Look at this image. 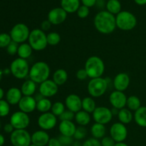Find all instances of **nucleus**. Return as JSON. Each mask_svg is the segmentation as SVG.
<instances>
[{
	"label": "nucleus",
	"instance_id": "nucleus-1",
	"mask_svg": "<svg viewBox=\"0 0 146 146\" xmlns=\"http://www.w3.org/2000/svg\"><path fill=\"white\" fill-rule=\"evenodd\" d=\"M94 24L96 29L101 34H112L116 29L115 17L106 10L101 11L94 17Z\"/></svg>",
	"mask_w": 146,
	"mask_h": 146
},
{
	"label": "nucleus",
	"instance_id": "nucleus-2",
	"mask_svg": "<svg viewBox=\"0 0 146 146\" xmlns=\"http://www.w3.org/2000/svg\"><path fill=\"white\" fill-rule=\"evenodd\" d=\"M51 73L49 66L44 61H37L30 67L29 77L36 84H41L48 79Z\"/></svg>",
	"mask_w": 146,
	"mask_h": 146
},
{
	"label": "nucleus",
	"instance_id": "nucleus-3",
	"mask_svg": "<svg viewBox=\"0 0 146 146\" xmlns=\"http://www.w3.org/2000/svg\"><path fill=\"white\" fill-rule=\"evenodd\" d=\"M88 78H96L102 77L105 71V64L104 61L97 56H90L86 60L84 66Z\"/></svg>",
	"mask_w": 146,
	"mask_h": 146
},
{
	"label": "nucleus",
	"instance_id": "nucleus-4",
	"mask_svg": "<svg viewBox=\"0 0 146 146\" xmlns=\"http://www.w3.org/2000/svg\"><path fill=\"white\" fill-rule=\"evenodd\" d=\"M28 41L33 50L36 51H43L48 46L47 34L41 29H34L31 31Z\"/></svg>",
	"mask_w": 146,
	"mask_h": 146
},
{
	"label": "nucleus",
	"instance_id": "nucleus-5",
	"mask_svg": "<svg viewBox=\"0 0 146 146\" xmlns=\"http://www.w3.org/2000/svg\"><path fill=\"white\" fill-rule=\"evenodd\" d=\"M108 87V82L107 78L102 77L91 78L87 86V91L92 98H100L105 94Z\"/></svg>",
	"mask_w": 146,
	"mask_h": 146
},
{
	"label": "nucleus",
	"instance_id": "nucleus-6",
	"mask_svg": "<svg viewBox=\"0 0 146 146\" xmlns=\"http://www.w3.org/2000/svg\"><path fill=\"white\" fill-rule=\"evenodd\" d=\"M116 27L122 31H131L137 25V19L128 11H121L115 17Z\"/></svg>",
	"mask_w": 146,
	"mask_h": 146
},
{
	"label": "nucleus",
	"instance_id": "nucleus-7",
	"mask_svg": "<svg viewBox=\"0 0 146 146\" xmlns=\"http://www.w3.org/2000/svg\"><path fill=\"white\" fill-rule=\"evenodd\" d=\"M10 72L18 79H24L29 76L30 67L26 59L17 58L14 59L10 65Z\"/></svg>",
	"mask_w": 146,
	"mask_h": 146
},
{
	"label": "nucleus",
	"instance_id": "nucleus-8",
	"mask_svg": "<svg viewBox=\"0 0 146 146\" xmlns=\"http://www.w3.org/2000/svg\"><path fill=\"white\" fill-rule=\"evenodd\" d=\"M30 32L29 29L26 24L19 23L12 27L9 34L13 41L21 44L28 40Z\"/></svg>",
	"mask_w": 146,
	"mask_h": 146
},
{
	"label": "nucleus",
	"instance_id": "nucleus-9",
	"mask_svg": "<svg viewBox=\"0 0 146 146\" xmlns=\"http://www.w3.org/2000/svg\"><path fill=\"white\" fill-rule=\"evenodd\" d=\"M10 141L14 146H29L31 144V135L26 129L14 130L11 133Z\"/></svg>",
	"mask_w": 146,
	"mask_h": 146
},
{
	"label": "nucleus",
	"instance_id": "nucleus-10",
	"mask_svg": "<svg viewBox=\"0 0 146 146\" xmlns=\"http://www.w3.org/2000/svg\"><path fill=\"white\" fill-rule=\"evenodd\" d=\"M9 123L15 130L26 129L30 124V118L26 113L17 111L11 115Z\"/></svg>",
	"mask_w": 146,
	"mask_h": 146
},
{
	"label": "nucleus",
	"instance_id": "nucleus-11",
	"mask_svg": "<svg viewBox=\"0 0 146 146\" xmlns=\"http://www.w3.org/2000/svg\"><path fill=\"white\" fill-rule=\"evenodd\" d=\"M113 115L111 110L105 106L96 107L92 113L93 119L95 123L103 125L109 123L112 120Z\"/></svg>",
	"mask_w": 146,
	"mask_h": 146
},
{
	"label": "nucleus",
	"instance_id": "nucleus-12",
	"mask_svg": "<svg viewBox=\"0 0 146 146\" xmlns=\"http://www.w3.org/2000/svg\"><path fill=\"white\" fill-rule=\"evenodd\" d=\"M38 127L43 131H50L56 127L57 124V117L51 112L41 113L37 120Z\"/></svg>",
	"mask_w": 146,
	"mask_h": 146
},
{
	"label": "nucleus",
	"instance_id": "nucleus-13",
	"mask_svg": "<svg viewBox=\"0 0 146 146\" xmlns=\"http://www.w3.org/2000/svg\"><path fill=\"white\" fill-rule=\"evenodd\" d=\"M110 136L115 143H122L128 136V129L124 124L120 122L115 123L110 128Z\"/></svg>",
	"mask_w": 146,
	"mask_h": 146
},
{
	"label": "nucleus",
	"instance_id": "nucleus-14",
	"mask_svg": "<svg viewBox=\"0 0 146 146\" xmlns=\"http://www.w3.org/2000/svg\"><path fill=\"white\" fill-rule=\"evenodd\" d=\"M58 86L53 80L48 79L39 84L38 91L44 98H49L54 96L58 93Z\"/></svg>",
	"mask_w": 146,
	"mask_h": 146
},
{
	"label": "nucleus",
	"instance_id": "nucleus-15",
	"mask_svg": "<svg viewBox=\"0 0 146 146\" xmlns=\"http://www.w3.org/2000/svg\"><path fill=\"white\" fill-rule=\"evenodd\" d=\"M128 97L124 92L118 91H114L110 94L109 101L113 108L121 110L126 106V102Z\"/></svg>",
	"mask_w": 146,
	"mask_h": 146
},
{
	"label": "nucleus",
	"instance_id": "nucleus-16",
	"mask_svg": "<svg viewBox=\"0 0 146 146\" xmlns=\"http://www.w3.org/2000/svg\"><path fill=\"white\" fill-rule=\"evenodd\" d=\"M67 13L61 7L54 8L48 13L47 19L53 25H59L64 23L67 18Z\"/></svg>",
	"mask_w": 146,
	"mask_h": 146
},
{
	"label": "nucleus",
	"instance_id": "nucleus-17",
	"mask_svg": "<svg viewBox=\"0 0 146 146\" xmlns=\"http://www.w3.org/2000/svg\"><path fill=\"white\" fill-rule=\"evenodd\" d=\"M131 83L129 75L126 73H119L113 78V86L115 91L124 92Z\"/></svg>",
	"mask_w": 146,
	"mask_h": 146
},
{
	"label": "nucleus",
	"instance_id": "nucleus-18",
	"mask_svg": "<svg viewBox=\"0 0 146 146\" xmlns=\"http://www.w3.org/2000/svg\"><path fill=\"white\" fill-rule=\"evenodd\" d=\"M65 106L67 109L76 113L82 110V99L76 94H70L66 98Z\"/></svg>",
	"mask_w": 146,
	"mask_h": 146
},
{
	"label": "nucleus",
	"instance_id": "nucleus-19",
	"mask_svg": "<svg viewBox=\"0 0 146 146\" xmlns=\"http://www.w3.org/2000/svg\"><path fill=\"white\" fill-rule=\"evenodd\" d=\"M36 101L33 96H24L21 98L19 103V108L22 112L26 113H32L36 109Z\"/></svg>",
	"mask_w": 146,
	"mask_h": 146
},
{
	"label": "nucleus",
	"instance_id": "nucleus-20",
	"mask_svg": "<svg viewBox=\"0 0 146 146\" xmlns=\"http://www.w3.org/2000/svg\"><path fill=\"white\" fill-rule=\"evenodd\" d=\"M50 137L48 133L43 130L36 131L31 135V144L37 146H46L49 142Z\"/></svg>",
	"mask_w": 146,
	"mask_h": 146
},
{
	"label": "nucleus",
	"instance_id": "nucleus-21",
	"mask_svg": "<svg viewBox=\"0 0 146 146\" xmlns=\"http://www.w3.org/2000/svg\"><path fill=\"white\" fill-rule=\"evenodd\" d=\"M77 127L73 121H61L58 125V131L62 135L74 138Z\"/></svg>",
	"mask_w": 146,
	"mask_h": 146
},
{
	"label": "nucleus",
	"instance_id": "nucleus-22",
	"mask_svg": "<svg viewBox=\"0 0 146 146\" xmlns=\"http://www.w3.org/2000/svg\"><path fill=\"white\" fill-rule=\"evenodd\" d=\"M23 97V94L21 93V89L16 87L10 88L7 91L6 94V99L10 105H17L19 104L20 100Z\"/></svg>",
	"mask_w": 146,
	"mask_h": 146
},
{
	"label": "nucleus",
	"instance_id": "nucleus-23",
	"mask_svg": "<svg viewBox=\"0 0 146 146\" xmlns=\"http://www.w3.org/2000/svg\"><path fill=\"white\" fill-rule=\"evenodd\" d=\"M80 0H61V7L67 13L76 12L80 7Z\"/></svg>",
	"mask_w": 146,
	"mask_h": 146
},
{
	"label": "nucleus",
	"instance_id": "nucleus-24",
	"mask_svg": "<svg viewBox=\"0 0 146 146\" xmlns=\"http://www.w3.org/2000/svg\"><path fill=\"white\" fill-rule=\"evenodd\" d=\"M20 89L24 96H33L36 91V84L31 79L27 80L23 83Z\"/></svg>",
	"mask_w": 146,
	"mask_h": 146
},
{
	"label": "nucleus",
	"instance_id": "nucleus-25",
	"mask_svg": "<svg viewBox=\"0 0 146 146\" xmlns=\"http://www.w3.org/2000/svg\"><path fill=\"white\" fill-rule=\"evenodd\" d=\"M133 119L138 126L146 128V106H141L135 111Z\"/></svg>",
	"mask_w": 146,
	"mask_h": 146
},
{
	"label": "nucleus",
	"instance_id": "nucleus-26",
	"mask_svg": "<svg viewBox=\"0 0 146 146\" xmlns=\"http://www.w3.org/2000/svg\"><path fill=\"white\" fill-rule=\"evenodd\" d=\"M68 78V73L63 68H59L54 71L53 74L52 80L58 86H62L67 81Z\"/></svg>",
	"mask_w": 146,
	"mask_h": 146
},
{
	"label": "nucleus",
	"instance_id": "nucleus-27",
	"mask_svg": "<svg viewBox=\"0 0 146 146\" xmlns=\"http://www.w3.org/2000/svg\"><path fill=\"white\" fill-rule=\"evenodd\" d=\"M106 133V128L105 125L95 123L91 127V133L93 138L96 139H102L104 137H105Z\"/></svg>",
	"mask_w": 146,
	"mask_h": 146
},
{
	"label": "nucleus",
	"instance_id": "nucleus-28",
	"mask_svg": "<svg viewBox=\"0 0 146 146\" xmlns=\"http://www.w3.org/2000/svg\"><path fill=\"white\" fill-rule=\"evenodd\" d=\"M74 119H75L77 124L79 125V126L85 127L90 123L91 118L90 113L81 110V111H78L76 113H75Z\"/></svg>",
	"mask_w": 146,
	"mask_h": 146
},
{
	"label": "nucleus",
	"instance_id": "nucleus-29",
	"mask_svg": "<svg viewBox=\"0 0 146 146\" xmlns=\"http://www.w3.org/2000/svg\"><path fill=\"white\" fill-rule=\"evenodd\" d=\"M33 51L34 50L29 43H23L19 45L17 54L19 56V58L27 60L31 56Z\"/></svg>",
	"mask_w": 146,
	"mask_h": 146
},
{
	"label": "nucleus",
	"instance_id": "nucleus-30",
	"mask_svg": "<svg viewBox=\"0 0 146 146\" xmlns=\"http://www.w3.org/2000/svg\"><path fill=\"white\" fill-rule=\"evenodd\" d=\"M118 118L120 123L124 124V125H126V124L130 123L133 121V114L128 108H124L119 110V112L118 113Z\"/></svg>",
	"mask_w": 146,
	"mask_h": 146
},
{
	"label": "nucleus",
	"instance_id": "nucleus-31",
	"mask_svg": "<svg viewBox=\"0 0 146 146\" xmlns=\"http://www.w3.org/2000/svg\"><path fill=\"white\" fill-rule=\"evenodd\" d=\"M36 102V110L41 113L49 112L51 110L53 104L49 98H43Z\"/></svg>",
	"mask_w": 146,
	"mask_h": 146
},
{
	"label": "nucleus",
	"instance_id": "nucleus-32",
	"mask_svg": "<svg viewBox=\"0 0 146 146\" xmlns=\"http://www.w3.org/2000/svg\"><path fill=\"white\" fill-rule=\"evenodd\" d=\"M96 108V104L92 97H85L82 99V110L88 113H93Z\"/></svg>",
	"mask_w": 146,
	"mask_h": 146
},
{
	"label": "nucleus",
	"instance_id": "nucleus-33",
	"mask_svg": "<svg viewBox=\"0 0 146 146\" xmlns=\"http://www.w3.org/2000/svg\"><path fill=\"white\" fill-rule=\"evenodd\" d=\"M106 11L111 14H118L121 11V4L119 0H108L106 4Z\"/></svg>",
	"mask_w": 146,
	"mask_h": 146
},
{
	"label": "nucleus",
	"instance_id": "nucleus-34",
	"mask_svg": "<svg viewBox=\"0 0 146 146\" xmlns=\"http://www.w3.org/2000/svg\"><path fill=\"white\" fill-rule=\"evenodd\" d=\"M127 108L131 111H136L138 108H141V102L140 98L136 96H131L128 97L126 102Z\"/></svg>",
	"mask_w": 146,
	"mask_h": 146
},
{
	"label": "nucleus",
	"instance_id": "nucleus-35",
	"mask_svg": "<svg viewBox=\"0 0 146 146\" xmlns=\"http://www.w3.org/2000/svg\"><path fill=\"white\" fill-rule=\"evenodd\" d=\"M65 104L61 101H56L52 104L51 112L56 117H59L66 111Z\"/></svg>",
	"mask_w": 146,
	"mask_h": 146
},
{
	"label": "nucleus",
	"instance_id": "nucleus-36",
	"mask_svg": "<svg viewBox=\"0 0 146 146\" xmlns=\"http://www.w3.org/2000/svg\"><path fill=\"white\" fill-rule=\"evenodd\" d=\"M60 41H61V36L58 33L52 31V32H50L47 34L48 45L54 46L58 45Z\"/></svg>",
	"mask_w": 146,
	"mask_h": 146
},
{
	"label": "nucleus",
	"instance_id": "nucleus-37",
	"mask_svg": "<svg viewBox=\"0 0 146 146\" xmlns=\"http://www.w3.org/2000/svg\"><path fill=\"white\" fill-rule=\"evenodd\" d=\"M10 112V104L4 100L0 101V117H5Z\"/></svg>",
	"mask_w": 146,
	"mask_h": 146
},
{
	"label": "nucleus",
	"instance_id": "nucleus-38",
	"mask_svg": "<svg viewBox=\"0 0 146 146\" xmlns=\"http://www.w3.org/2000/svg\"><path fill=\"white\" fill-rule=\"evenodd\" d=\"M12 41L10 34L7 33L0 34V48H7Z\"/></svg>",
	"mask_w": 146,
	"mask_h": 146
},
{
	"label": "nucleus",
	"instance_id": "nucleus-39",
	"mask_svg": "<svg viewBox=\"0 0 146 146\" xmlns=\"http://www.w3.org/2000/svg\"><path fill=\"white\" fill-rule=\"evenodd\" d=\"M87 135V130L84 126H78L76 128V132L74 133V138L76 141H81L85 138Z\"/></svg>",
	"mask_w": 146,
	"mask_h": 146
},
{
	"label": "nucleus",
	"instance_id": "nucleus-40",
	"mask_svg": "<svg viewBox=\"0 0 146 146\" xmlns=\"http://www.w3.org/2000/svg\"><path fill=\"white\" fill-rule=\"evenodd\" d=\"M58 118L61 121H72L75 118V113L69 110H66Z\"/></svg>",
	"mask_w": 146,
	"mask_h": 146
},
{
	"label": "nucleus",
	"instance_id": "nucleus-41",
	"mask_svg": "<svg viewBox=\"0 0 146 146\" xmlns=\"http://www.w3.org/2000/svg\"><path fill=\"white\" fill-rule=\"evenodd\" d=\"M58 139L62 146H73V145H74V141L73 137H68L61 135L58 137Z\"/></svg>",
	"mask_w": 146,
	"mask_h": 146
},
{
	"label": "nucleus",
	"instance_id": "nucleus-42",
	"mask_svg": "<svg viewBox=\"0 0 146 146\" xmlns=\"http://www.w3.org/2000/svg\"><path fill=\"white\" fill-rule=\"evenodd\" d=\"M77 16L81 19H85L88 17L90 14V9L88 7H86L84 5L80 6L78 9L76 11Z\"/></svg>",
	"mask_w": 146,
	"mask_h": 146
},
{
	"label": "nucleus",
	"instance_id": "nucleus-43",
	"mask_svg": "<svg viewBox=\"0 0 146 146\" xmlns=\"http://www.w3.org/2000/svg\"><path fill=\"white\" fill-rule=\"evenodd\" d=\"M19 48V44L14 42V41H11L9 44V45L7 47V51L9 55L14 56L17 54Z\"/></svg>",
	"mask_w": 146,
	"mask_h": 146
},
{
	"label": "nucleus",
	"instance_id": "nucleus-44",
	"mask_svg": "<svg viewBox=\"0 0 146 146\" xmlns=\"http://www.w3.org/2000/svg\"><path fill=\"white\" fill-rule=\"evenodd\" d=\"M81 146H101V143L99 140L91 138L85 141V142H84Z\"/></svg>",
	"mask_w": 146,
	"mask_h": 146
},
{
	"label": "nucleus",
	"instance_id": "nucleus-45",
	"mask_svg": "<svg viewBox=\"0 0 146 146\" xmlns=\"http://www.w3.org/2000/svg\"><path fill=\"white\" fill-rule=\"evenodd\" d=\"M101 146H114L116 143L111 136H105L101 141Z\"/></svg>",
	"mask_w": 146,
	"mask_h": 146
},
{
	"label": "nucleus",
	"instance_id": "nucleus-46",
	"mask_svg": "<svg viewBox=\"0 0 146 146\" xmlns=\"http://www.w3.org/2000/svg\"><path fill=\"white\" fill-rule=\"evenodd\" d=\"M76 76L77 79H78L79 81H84L87 78H88V76L85 68H81V69L78 70L76 74Z\"/></svg>",
	"mask_w": 146,
	"mask_h": 146
},
{
	"label": "nucleus",
	"instance_id": "nucleus-47",
	"mask_svg": "<svg viewBox=\"0 0 146 146\" xmlns=\"http://www.w3.org/2000/svg\"><path fill=\"white\" fill-rule=\"evenodd\" d=\"M51 25H52V24H51V22H50L48 19L44 20V21H43L41 24V29L45 32V31H48V30L51 29Z\"/></svg>",
	"mask_w": 146,
	"mask_h": 146
},
{
	"label": "nucleus",
	"instance_id": "nucleus-48",
	"mask_svg": "<svg viewBox=\"0 0 146 146\" xmlns=\"http://www.w3.org/2000/svg\"><path fill=\"white\" fill-rule=\"evenodd\" d=\"M81 1L82 2L83 5L88 7V8L94 7L97 3V0H81Z\"/></svg>",
	"mask_w": 146,
	"mask_h": 146
},
{
	"label": "nucleus",
	"instance_id": "nucleus-49",
	"mask_svg": "<svg viewBox=\"0 0 146 146\" xmlns=\"http://www.w3.org/2000/svg\"><path fill=\"white\" fill-rule=\"evenodd\" d=\"M47 146H62V145H61V143L59 142L58 138H50L49 142H48Z\"/></svg>",
	"mask_w": 146,
	"mask_h": 146
},
{
	"label": "nucleus",
	"instance_id": "nucleus-50",
	"mask_svg": "<svg viewBox=\"0 0 146 146\" xmlns=\"http://www.w3.org/2000/svg\"><path fill=\"white\" fill-rule=\"evenodd\" d=\"M14 130L15 129H14L13 125H11L10 123L5 124V125L4 126V131H5L7 133H12V132L14 131Z\"/></svg>",
	"mask_w": 146,
	"mask_h": 146
},
{
	"label": "nucleus",
	"instance_id": "nucleus-51",
	"mask_svg": "<svg viewBox=\"0 0 146 146\" xmlns=\"http://www.w3.org/2000/svg\"><path fill=\"white\" fill-rule=\"evenodd\" d=\"M135 4L140 6H143L146 4V0H134Z\"/></svg>",
	"mask_w": 146,
	"mask_h": 146
},
{
	"label": "nucleus",
	"instance_id": "nucleus-52",
	"mask_svg": "<svg viewBox=\"0 0 146 146\" xmlns=\"http://www.w3.org/2000/svg\"><path fill=\"white\" fill-rule=\"evenodd\" d=\"M5 143V138L1 134H0V146H2Z\"/></svg>",
	"mask_w": 146,
	"mask_h": 146
},
{
	"label": "nucleus",
	"instance_id": "nucleus-53",
	"mask_svg": "<svg viewBox=\"0 0 146 146\" xmlns=\"http://www.w3.org/2000/svg\"><path fill=\"white\" fill-rule=\"evenodd\" d=\"M114 146H128V145L125 143L122 142V143H116L115 145Z\"/></svg>",
	"mask_w": 146,
	"mask_h": 146
},
{
	"label": "nucleus",
	"instance_id": "nucleus-54",
	"mask_svg": "<svg viewBox=\"0 0 146 146\" xmlns=\"http://www.w3.org/2000/svg\"><path fill=\"white\" fill-rule=\"evenodd\" d=\"M4 90H3L2 88L0 87V101H1V100H2L3 97H4Z\"/></svg>",
	"mask_w": 146,
	"mask_h": 146
},
{
	"label": "nucleus",
	"instance_id": "nucleus-55",
	"mask_svg": "<svg viewBox=\"0 0 146 146\" xmlns=\"http://www.w3.org/2000/svg\"><path fill=\"white\" fill-rule=\"evenodd\" d=\"M3 74H4V71H3L2 70H1V69H0V82H1V79H2Z\"/></svg>",
	"mask_w": 146,
	"mask_h": 146
},
{
	"label": "nucleus",
	"instance_id": "nucleus-56",
	"mask_svg": "<svg viewBox=\"0 0 146 146\" xmlns=\"http://www.w3.org/2000/svg\"><path fill=\"white\" fill-rule=\"evenodd\" d=\"M29 146H37V145H34V144H31V145H30Z\"/></svg>",
	"mask_w": 146,
	"mask_h": 146
},
{
	"label": "nucleus",
	"instance_id": "nucleus-57",
	"mask_svg": "<svg viewBox=\"0 0 146 146\" xmlns=\"http://www.w3.org/2000/svg\"><path fill=\"white\" fill-rule=\"evenodd\" d=\"M0 128H1V122H0Z\"/></svg>",
	"mask_w": 146,
	"mask_h": 146
}]
</instances>
